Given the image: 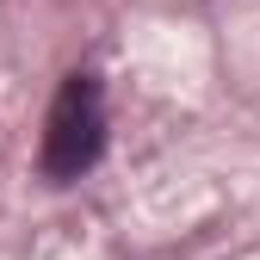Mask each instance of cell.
<instances>
[{
	"mask_svg": "<svg viewBox=\"0 0 260 260\" xmlns=\"http://www.w3.org/2000/svg\"><path fill=\"white\" fill-rule=\"evenodd\" d=\"M100 155H106V87L93 75H69L50 100L38 168H44L50 186H69V180L100 168Z\"/></svg>",
	"mask_w": 260,
	"mask_h": 260,
	"instance_id": "obj_1",
	"label": "cell"
}]
</instances>
